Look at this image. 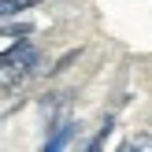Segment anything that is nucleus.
<instances>
[{
    "instance_id": "obj_1",
    "label": "nucleus",
    "mask_w": 152,
    "mask_h": 152,
    "mask_svg": "<svg viewBox=\"0 0 152 152\" xmlns=\"http://www.w3.org/2000/svg\"><path fill=\"white\" fill-rule=\"evenodd\" d=\"M37 63H41V52H37L26 37L15 41L7 52H0V86H4V89L22 86V82L37 71Z\"/></svg>"
},
{
    "instance_id": "obj_2",
    "label": "nucleus",
    "mask_w": 152,
    "mask_h": 152,
    "mask_svg": "<svg viewBox=\"0 0 152 152\" xmlns=\"http://www.w3.org/2000/svg\"><path fill=\"white\" fill-rule=\"evenodd\" d=\"M74 134H78V123H74L71 115H56V126H48V137H45V152L67 148Z\"/></svg>"
},
{
    "instance_id": "obj_3",
    "label": "nucleus",
    "mask_w": 152,
    "mask_h": 152,
    "mask_svg": "<svg viewBox=\"0 0 152 152\" xmlns=\"http://www.w3.org/2000/svg\"><path fill=\"white\" fill-rule=\"evenodd\" d=\"M30 7H37V0H0V19H19Z\"/></svg>"
},
{
    "instance_id": "obj_4",
    "label": "nucleus",
    "mask_w": 152,
    "mask_h": 152,
    "mask_svg": "<svg viewBox=\"0 0 152 152\" xmlns=\"http://www.w3.org/2000/svg\"><path fill=\"white\" fill-rule=\"evenodd\" d=\"M34 34L30 22H11V26H0V37H11V41H22V37Z\"/></svg>"
},
{
    "instance_id": "obj_5",
    "label": "nucleus",
    "mask_w": 152,
    "mask_h": 152,
    "mask_svg": "<svg viewBox=\"0 0 152 152\" xmlns=\"http://www.w3.org/2000/svg\"><path fill=\"white\" fill-rule=\"evenodd\" d=\"M111 130H115V119H111V115H108V119H104V126H100V134H96V137H93V141H89V148H93V152H96V148H100V145H104V141H108V137H111Z\"/></svg>"
},
{
    "instance_id": "obj_6",
    "label": "nucleus",
    "mask_w": 152,
    "mask_h": 152,
    "mask_svg": "<svg viewBox=\"0 0 152 152\" xmlns=\"http://www.w3.org/2000/svg\"><path fill=\"white\" fill-rule=\"evenodd\" d=\"M74 59H78V48H71V52H67V56H59V59H56V67H48V74H63L67 67L74 63Z\"/></svg>"
},
{
    "instance_id": "obj_7",
    "label": "nucleus",
    "mask_w": 152,
    "mask_h": 152,
    "mask_svg": "<svg viewBox=\"0 0 152 152\" xmlns=\"http://www.w3.org/2000/svg\"><path fill=\"white\" fill-rule=\"evenodd\" d=\"M123 148H152V137H148V134H137V137H134V141H126Z\"/></svg>"
}]
</instances>
